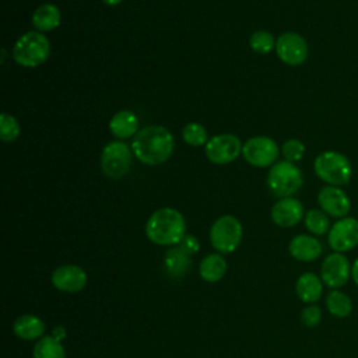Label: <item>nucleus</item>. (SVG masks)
Masks as SVG:
<instances>
[{
    "label": "nucleus",
    "instance_id": "a878e982",
    "mask_svg": "<svg viewBox=\"0 0 358 358\" xmlns=\"http://www.w3.org/2000/svg\"><path fill=\"white\" fill-rule=\"evenodd\" d=\"M275 42L277 39H274V36L267 31H256L249 39L252 50L263 55L271 52L275 48Z\"/></svg>",
    "mask_w": 358,
    "mask_h": 358
},
{
    "label": "nucleus",
    "instance_id": "4be33fe9",
    "mask_svg": "<svg viewBox=\"0 0 358 358\" xmlns=\"http://www.w3.org/2000/svg\"><path fill=\"white\" fill-rule=\"evenodd\" d=\"M190 266V255L180 246L172 248L165 253L164 267L171 277H183Z\"/></svg>",
    "mask_w": 358,
    "mask_h": 358
},
{
    "label": "nucleus",
    "instance_id": "2eb2a0df",
    "mask_svg": "<svg viewBox=\"0 0 358 358\" xmlns=\"http://www.w3.org/2000/svg\"><path fill=\"white\" fill-rule=\"evenodd\" d=\"M305 215L303 206L294 197L280 199L271 208V220L281 228H291L296 225Z\"/></svg>",
    "mask_w": 358,
    "mask_h": 358
},
{
    "label": "nucleus",
    "instance_id": "cd10ccee",
    "mask_svg": "<svg viewBox=\"0 0 358 358\" xmlns=\"http://www.w3.org/2000/svg\"><path fill=\"white\" fill-rule=\"evenodd\" d=\"M182 136H183V140L193 147H200L203 144H207V141H208L206 129L200 123H194V122L187 123L183 127Z\"/></svg>",
    "mask_w": 358,
    "mask_h": 358
},
{
    "label": "nucleus",
    "instance_id": "5701e85b",
    "mask_svg": "<svg viewBox=\"0 0 358 358\" xmlns=\"http://www.w3.org/2000/svg\"><path fill=\"white\" fill-rule=\"evenodd\" d=\"M326 308L334 317L344 319L348 317L352 312V301L345 292L340 289H331L326 295Z\"/></svg>",
    "mask_w": 358,
    "mask_h": 358
},
{
    "label": "nucleus",
    "instance_id": "6e6552de",
    "mask_svg": "<svg viewBox=\"0 0 358 358\" xmlns=\"http://www.w3.org/2000/svg\"><path fill=\"white\" fill-rule=\"evenodd\" d=\"M351 263L344 253L333 252L324 257L320 266V278L331 289H338L351 278Z\"/></svg>",
    "mask_w": 358,
    "mask_h": 358
},
{
    "label": "nucleus",
    "instance_id": "9d476101",
    "mask_svg": "<svg viewBox=\"0 0 358 358\" xmlns=\"http://www.w3.org/2000/svg\"><path fill=\"white\" fill-rule=\"evenodd\" d=\"M327 242L334 252L345 253L358 246V220L352 217H344L337 220L329 234Z\"/></svg>",
    "mask_w": 358,
    "mask_h": 358
},
{
    "label": "nucleus",
    "instance_id": "dca6fc26",
    "mask_svg": "<svg viewBox=\"0 0 358 358\" xmlns=\"http://www.w3.org/2000/svg\"><path fill=\"white\" fill-rule=\"evenodd\" d=\"M288 250L295 260L308 263L320 257L323 252V245L313 235L299 234L291 239L288 245Z\"/></svg>",
    "mask_w": 358,
    "mask_h": 358
},
{
    "label": "nucleus",
    "instance_id": "9b49d317",
    "mask_svg": "<svg viewBox=\"0 0 358 358\" xmlns=\"http://www.w3.org/2000/svg\"><path fill=\"white\" fill-rule=\"evenodd\" d=\"M242 152L241 140L234 134H218L206 144L207 158L217 165L232 162Z\"/></svg>",
    "mask_w": 358,
    "mask_h": 358
},
{
    "label": "nucleus",
    "instance_id": "ddd939ff",
    "mask_svg": "<svg viewBox=\"0 0 358 358\" xmlns=\"http://www.w3.org/2000/svg\"><path fill=\"white\" fill-rule=\"evenodd\" d=\"M317 203L320 210H323L329 217L344 218L351 210V201L347 193L338 187L327 185L317 193Z\"/></svg>",
    "mask_w": 358,
    "mask_h": 358
},
{
    "label": "nucleus",
    "instance_id": "6ab92c4d",
    "mask_svg": "<svg viewBox=\"0 0 358 358\" xmlns=\"http://www.w3.org/2000/svg\"><path fill=\"white\" fill-rule=\"evenodd\" d=\"M137 116L130 110H119L112 116L109 122L110 133L120 140L131 137L137 131Z\"/></svg>",
    "mask_w": 358,
    "mask_h": 358
},
{
    "label": "nucleus",
    "instance_id": "f3484780",
    "mask_svg": "<svg viewBox=\"0 0 358 358\" xmlns=\"http://www.w3.org/2000/svg\"><path fill=\"white\" fill-rule=\"evenodd\" d=\"M323 285L324 284L317 274L308 271L298 277L295 284V292L302 302L310 305L320 299L323 294Z\"/></svg>",
    "mask_w": 358,
    "mask_h": 358
},
{
    "label": "nucleus",
    "instance_id": "bb28decb",
    "mask_svg": "<svg viewBox=\"0 0 358 358\" xmlns=\"http://www.w3.org/2000/svg\"><path fill=\"white\" fill-rule=\"evenodd\" d=\"M20 123L18 120L8 115V113H1L0 116V137L3 141L6 143H11L14 140H17V137L20 136Z\"/></svg>",
    "mask_w": 358,
    "mask_h": 358
},
{
    "label": "nucleus",
    "instance_id": "7ed1b4c3",
    "mask_svg": "<svg viewBox=\"0 0 358 358\" xmlns=\"http://www.w3.org/2000/svg\"><path fill=\"white\" fill-rule=\"evenodd\" d=\"M315 173L331 186L347 185L352 176V166L345 155L337 151H323L315 158Z\"/></svg>",
    "mask_w": 358,
    "mask_h": 358
},
{
    "label": "nucleus",
    "instance_id": "c756f323",
    "mask_svg": "<svg viewBox=\"0 0 358 358\" xmlns=\"http://www.w3.org/2000/svg\"><path fill=\"white\" fill-rule=\"evenodd\" d=\"M322 320V309L316 303H310L301 312V322L306 327H316Z\"/></svg>",
    "mask_w": 358,
    "mask_h": 358
},
{
    "label": "nucleus",
    "instance_id": "473e14b6",
    "mask_svg": "<svg viewBox=\"0 0 358 358\" xmlns=\"http://www.w3.org/2000/svg\"><path fill=\"white\" fill-rule=\"evenodd\" d=\"M105 4H108V6H117L119 3H122L123 0H102Z\"/></svg>",
    "mask_w": 358,
    "mask_h": 358
},
{
    "label": "nucleus",
    "instance_id": "1a4fd4ad",
    "mask_svg": "<svg viewBox=\"0 0 358 358\" xmlns=\"http://www.w3.org/2000/svg\"><path fill=\"white\" fill-rule=\"evenodd\" d=\"M278 145L277 143L264 136H257L249 138L242 147V155L253 166L264 168L271 165L278 158Z\"/></svg>",
    "mask_w": 358,
    "mask_h": 358
},
{
    "label": "nucleus",
    "instance_id": "0eeeda50",
    "mask_svg": "<svg viewBox=\"0 0 358 358\" xmlns=\"http://www.w3.org/2000/svg\"><path fill=\"white\" fill-rule=\"evenodd\" d=\"M131 164V151L129 145L120 140L108 143L101 155L102 172L110 179L124 176Z\"/></svg>",
    "mask_w": 358,
    "mask_h": 358
},
{
    "label": "nucleus",
    "instance_id": "4468645a",
    "mask_svg": "<svg viewBox=\"0 0 358 358\" xmlns=\"http://www.w3.org/2000/svg\"><path fill=\"white\" fill-rule=\"evenodd\" d=\"M50 281L57 291L74 294L87 285V273L80 266L63 264L53 270Z\"/></svg>",
    "mask_w": 358,
    "mask_h": 358
},
{
    "label": "nucleus",
    "instance_id": "f257e3e1",
    "mask_svg": "<svg viewBox=\"0 0 358 358\" xmlns=\"http://www.w3.org/2000/svg\"><path fill=\"white\" fill-rule=\"evenodd\" d=\"M173 136L162 126H148L137 131L131 143L136 158L145 165H159L173 152Z\"/></svg>",
    "mask_w": 358,
    "mask_h": 358
},
{
    "label": "nucleus",
    "instance_id": "f03ea898",
    "mask_svg": "<svg viewBox=\"0 0 358 358\" xmlns=\"http://www.w3.org/2000/svg\"><path fill=\"white\" fill-rule=\"evenodd\" d=\"M145 235L152 243L159 246L179 245L186 236V221L175 208H159L147 220Z\"/></svg>",
    "mask_w": 358,
    "mask_h": 358
},
{
    "label": "nucleus",
    "instance_id": "b1692460",
    "mask_svg": "<svg viewBox=\"0 0 358 358\" xmlns=\"http://www.w3.org/2000/svg\"><path fill=\"white\" fill-rule=\"evenodd\" d=\"M34 358H66L64 347L57 337L43 336L39 338L32 351Z\"/></svg>",
    "mask_w": 358,
    "mask_h": 358
},
{
    "label": "nucleus",
    "instance_id": "423d86ee",
    "mask_svg": "<svg viewBox=\"0 0 358 358\" xmlns=\"http://www.w3.org/2000/svg\"><path fill=\"white\" fill-rule=\"evenodd\" d=\"M242 241V224L234 215H222L210 229V242L220 253H232Z\"/></svg>",
    "mask_w": 358,
    "mask_h": 358
},
{
    "label": "nucleus",
    "instance_id": "a211bd4d",
    "mask_svg": "<svg viewBox=\"0 0 358 358\" xmlns=\"http://www.w3.org/2000/svg\"><path fill=\"white\" fill-rule=\"evenodd\" d=\"M45 322L35 315H21L13 323L14 334L25 341L39 340L45 334Z\"/></svg>",
    "mask_w": 358,
    "mask_h": 358
},
{
    "label": "nucleus",
    "instance_id": "f8f14e48",
    "mask_svg": "<svg viewBox=\"0 0 358 358\" xmlns=\"http://www.w3.org/2000/svg\"><path fill=\"white\" fill-rule=\"evenodd\" d=\"M275 52L282 63L299 66L308 57V43L296 32H284L275 42Z\"/></svg>",
    "mask_w": 358,
    "mask_h": 358
},
{
    "label": "nucleus",
    "instance_id": "2f4dec72",
    "mask_svg": "<svg viewBox=\"0 0 358 358\" xmlns=\"http://www.w3.org/2000/svg\"><path fill=\"white\" fill-rule=\"evenodd\" d=\"M351 278L355 282V285L358 287V257L355 259V262L352 263V268H351Z\"/></svg>",
    "mask_w": 358,
    "mask_h": 358
},
{
    "label": "nucleus",
    "instance_id": "7c9ffc66",
    "mask_svg": "<svg viewBox=\"0 0 358 358\" xmlns=\"http://www.w3.org/2000/svg\"><path fill=\"white\" fill-rule=\"evenodd\" d=\"M179 246H180L187 255H190V256L199 252V241H197V238L193 236V235H186V236L182 239V242L179 243Z\"/></svg>",
    "mask_w": 358,
    "mask_h": 358
},
{
    "label": "nucleus",
    "instance_id": "393cba45",
    "mask_svg": "<svg viewBox=\"0 0 358 358\" xmlns=\"http://www.w3.org/2000/svg\"><path fill=\"white\" fill-rule=\"evenodd\" d=\"M303 218H305V227L312 235H316V236L326 235L331 228L329 215L323 210L312 208L305 214Z\"/></svg>",
    "mask_w": 358,
    "mask_h": 358
},
{
    "label": "nucleus",
    "instance_id": "aec40b11",
    "mask_svg": "<svg viewBox=\"0 0 358 358\" xmlns=\"http://www.w3.org/2000/svg\"><path fill=\"white\" fill-rule=\"evenodd\" d=\"M199 273L206 282H218L227 273V262L220 253H210L200 262Z\"/></svg>",
    "mask_w": 358,
    "mask_h": 358
},
{
    "label": "nucleus",
    "instance_id": "412c9836",
    "mask_svg": "<svg viewBox=\"0 0 358 358\" xmlns=\"http://www.w3.org/2000/svg\"><path fill=\"white\" fill-rule=\"evenodd\" d=\"M62 20L60 15V10L55 6V4H42L39 6L32 15V24L38 31L46 32V31H52L56 27H59Z\"/></svg>",
    "mask_w": 358,
    "mask_h": 358
},
{
    "label": "nucleus",
    "instance_id": "39448f33",
    "mask_svg": "<svg viewBox=\"0 0 358 358\" xmlns=\"http://www.w3.org/2000/svg\"><path fill=\"white\" fill-rule=\"evenodd\" d=\"M303 183L301 169L289 161H280L274 164L267 176L268 189L274 196L291 197Z\"/></svg>",
    "mask_w": 358,
    "mask_h": 358
},
{
    "label": "nucleus",
    "instance_id": "20e7f679",
    "mask_svg": "<svg viewBox=\"0 0 358 358\" xmlns=\"http://www.w3.org/2000/svg\"><path fill=\"white\" fill-rule=\"evenodd\" d=\"M50 53V43L42 32L29 31L18 38L13 48L14 60L24 67H36L46 62Z\"/></svg>",
    "mask_w": 358,
    "mask_h": 358
},
{
    "label": "nucleus",
    "instance_id": "c85d7f7f",
    "mask_svg": "<svg viewBox=\"0 0 358 358\" xmlns=\"http://www.w3.org/2000/svg\"><path fill=\"white\" fill-rule=\"evenodd\" d=\"M281 152H282L285 161L296 162V161L302 159V157L305 154V145L302 141H299L296 138H289L282 144Z\"/></svg>",
    "mask_w": 358,
    "mask_h": 358
}]
</instances>
